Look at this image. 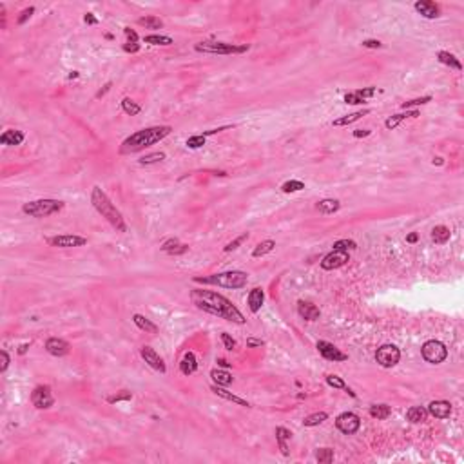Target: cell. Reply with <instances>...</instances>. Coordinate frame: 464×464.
<instances>
[{
	"mask_svg": "<svg viewBox=\"0 0 464 464\" xmlns=\"http://www.w3.org/2000/svg\"><path fill=\"white\" fill-rule=\"evenodd\" d=\"M191 301L196 305V308L200 310L207 312L210 316H216V318H222L225 321H230V323L236 324H245V316H243L240 308L229 301V299L222 296L218 292H212V290H203V288H194L191 290Z\"/></svg>",
	"mask_w": 464,
	"mask_h": 464,
	"instance_id": "1",
	"label": "cell"
},
{
	"mask_svg": "<svg viewBox=\"0 0 464 464\" xmlns=\"http://www.w3.org/2000/svg\"><path fill=\"white\" fill-rule=\"evenodd\" d=\"M171 133H172L171 125H156V127L141 129V131L131 134V136H127L125 140L121 141L120 154L138 153V151H141V149H147V147H151V145H154V143L161 141Z\"/></svg>",
	"mask_w": 464,
	"mask_h": 464,
	"instance_id": "2",
	"label": "cell"
},
{
	"mask_svg": "<svg viewBox=\"0 0 464 464\" xmlns=\"http://www.w3.org/2000/svg\"><path fill=\"white\" fill-rule=\"evenodd\" d=\"M91 203L95 207L102 218H105L113 227H115L118 232H125L127 230V225H125V220L121 216V212L116 209L113 202L109 200V196L105 192L100 189V187H93V192H91Z\"/></svg>",
	"mask_w": 464,
	"mask_h": 464,
	"instance_id": "3",
	"label": "cell"
},
{
	"mask_svg": "<svg viewBox=\"0 0 464 464\" xmlns=\"http://www.w3.org/2000/svg\"><path fill=\"white\" fill-rule=\"evenodd\" d=\"M248 281V274L242 272V270H229V272H220V274H210L205 278H194V283H203V285H216L223 286V288H243Z\"/></svg>",
	"mask_w": 464,
	"mask_h": 464,
	"instance_id": "4",
	"label": "cell"
},
{
	"mask_svg": "<svg viewBox=\"0 0 464 464\" xmlns=\"http://www.w3.org/2000/svg\"><path fill=\"white\" fill-rule=\"evenodd\" d=\"M64 207L65 203L60 202V200H47V198H44V200H35V202L24 203L22 212L31 218H47V216H51V214L60 212Z\"/></svg>",
	"mask_w": 464,
	"mask_h": 464,
	"instance_id": "5",
	"label": "cell"
},
{
	"mask_svg": "<svg viewBox=\"0 0 464 464\" xmlns=\"http://www.w3.org/2000/svg\"><path fill=\"white\" fill-rule=\"evenodd\" d=\"M198 53H210V55H238L250 49V45H234L225 42H200L194 45Z\"/></svg>",
	"mask_w": 464,
	"mask_h": 464,
	"instance_id": "6",
	"label": "cell"
},
{
	"mask_svg": "<svg viewBox=\"0 0 464 464\" xmlns=\"http://www.w3.org/2000/svg\"><path fill=\"white\" fill-rule=\"evenodd\" d=\"M421 354H423V359L430 364H441L448 357V348L444 346V343H441L437 339H430L423 344L421 348Z\"/></svg>",
	"mask_w": 464,
	"mask_h": 464,
	"instance_id": "7",
	"label": "cell"
},
{
	"mask_svg": "<svg viewBox=\"0 0 464 464\" xmlns=\"http://www.w3.org/2000/svg\"><path fill=\"white\" fill-rule=\"evenodd\" d=\"M401 359V350L395 344H383L381 348L375 352V361L381 364L383 368H392Z\"/></svg>",
	"mask_w": 464,
	"mask_h": 464,
	"instance_id": "8",
	"label": "cell"
},
{
	"mask_svg": "<svg viewBox=\"0 0 464 464\" xmlns=\"http://www.w3.org/2000/svg\"><path fill=\"white\" fill-rule=\"evenodd\" d=\"M31 403L39 410H47L55 404V397H53L51 386L49 384H39V386L33 390L31 394Z\"/></svg>",
	"mask_w": 464,
	"mask_h": 464,
	"instance_id": "9",
	"label": "cell"
},
{
	"mask_svg": "<svg viewBox=\"0 0 464 464\" xmlns=\"http://www.w3.org/2000/svg\"><path fill=\"white\" fill-rule=\"evenodd\" d=\"M45 242L49 243L51 247H57V248H71V247H83V245L87 243V238L77 236V234H62V236L47 238Z\"/></svg>",
	"mask_w": 464,
	"mask_h": 464,
	"instance_id": "10",
	"label": "cell"
},
{
	"mask_svg": "<svg viewBox=\"0 0 464 464\" xmlns=\"http://www.w3.org/2000/svg\"><path fill=\"white\" fill-rule=\"evenodd\" d=\"M336 426H337L339 432L346 433V435H352V433H356L357 430L361 428V419L357 417L356 413L344 412V413H341V415H337Z\"/></svg>",
	"mask_w": 464,
	"mask_h": 464,
	"instance_id": "11",
	"label": "cell"
},
{
	"mask_svg": "<svg viewBox=\"0 0 464 464\" xmlns=\"http://www.w3.org/2000/svg\"><path fill=\"white\" fill-rule=\"evenodd\" d=\"M348 261H350L348 252L336 250V248H334L332 252H328V254L321 260V268H323V270H336V268H341L343 265H346Z\"/></svg>",
	"mask_w": 464,
	"mask_h": 464,
	"instance_id": "12",
	"label": "cell"
},
{
	"mask_svg": "<svg viewBox=\"0 0 464 464\" xmlns=\"http://www.w3.org/2000/svg\"><path fill=\"white\" fill-rule=\"evenodd\" d=\"M316 348H318L319 354H321L324 359H328V361L337 363V361H346V359H348L346 354H343L337 346H334V344L328 343V341H318Z\"/></svg>",
	"mask_w": 464,
	"mask_h": 464,
	"instance_id": "13",
	"label": "cell"
},
{
	"mask_svg": "<svg viewBox=\"0 0 464 464\" xmlns=\"http://www.w3.org/2000/svg\"><path fill=\"white\" fill-rule=\"evenodd\" d=\"M140 356H141V359L151 366V368L158 370L160 374H165L167 372V366H165V363H163V359H161V357H160L151 346H141Z\"/></svg>",
	"mask_w": 464,
	"mask_h": 464,
	"instance_id": "14",
	"label": "cell"
},
{
	"mask_svg": "<svg viewBox=\"0 0 464 464\" xmlns=\"http://www.w3.org/2000/svg\"><path fill=\"white\" fill-rule=\"evenodd\" d=\"M45 350H47V354H51L55 357H64L69 354L71 344L65 339H60V337H49L45 341Z\"/></svg>",
	"mask_w": 464,
	"mask_h": 464,
	"instance_id": "15",
	"label": "cell"
},
{
	"mask_svg": "<svg viewBox=\"0 0 464 464\" xmlns=\"http://www.w3.org/2000/svg\"><path fill=\"white\" fill-rule=\"evenodd\" d=\"M426 410H428V415H432L435 419H446L451 413V404L448 401H432Z\"/></svg>",
	"mask_w": 464,
	"mask_h": 464,
	"instance_id": "16",
	"label": "cell"
},
{
	"mask_svg": "<svg viewBox=\"0 0 464 464\" xmlns=\"http://www.w3.org/2000/svg\"><path fill=\"white\" fill-rule=\"evenodd\" d=\"M413 7H415L417 13H421L424 19H430V20L437 19L439 13H441L439 6L435 2H432V0H417V2L413 4Z\"/></svg>",
	"mask_w": 464,
	"mask_h": 464,
	"instance_id": "17",
	"label": "cell"
},
{
	"mask_svg": "<svg viewBox=\"0 0 464 464\" xmlns=\"http://www.w3.org/2000/svg\"><path fill=\"white\" fill-rule=\"evenodd\" d=\"M298 314L301 316L303 319H306V321H316V319H319V308L314 303H310V301H298Z\"/></svg>",
	"mask_w": 464,
	"mask_h": 464,
	"instance_id": "18",
	"label": "cell"
},
{
	"mask_svg": "<svg viewBox=\"0 0 464 464\" xmlns=\"http://www.w3.org/2000/svg\"><path fill=\"white\" fill-rule=\"evenodd\" d=\"M24 133L22 131H17V129H7V131H4L2 133V136H0V143L2 145H9V147H17L20 145L22 141H24Z\"/></svg>",
	"mask_w": 464,
	"mask_h": 464,
	"instance_id": "19",
	"label": "cell"
},
{
	"mask_svg": "<svg viewBox=\"0 0 464 464\" xmlns=\"http://www.w3.org/2000/svg\"><path fill=\"white\" fill-rule=\"evenodd\" d=\"M263 301H265V292H263V288H260V286H256V288H252L250 292H248V298H247V303H248V308H250V312H260L261 306H263Z\"/></svg>",
	"mask_w": 464,
	"mask_h": 464,
	"instance_id": "20",
	"label": "cell"
},
{
	"mask_svg": "<svg viewBox=\"0 0 464 464\" xmlns=\"http://www.w3.org/2000/svg\"><path fill=\"white\" fill-rule=\"evenodd\" d=\"M198 370V359L192 352H185L180 361V372L183 375H192Z\"/></svg>",
	"mask_w": 464,
	"mask_h": 464,
	"instance_id": "21",
	"label": "cell"
},
{
	"mask_svg": "<svg viewBox=\"0 0 464 464\" xmlns=\"http://www.w3.org/2000/svg\"><path fill=\"white\" fill-rule=\"evenodd\" d=\"M210 390H212V392H214L218 397H222V399H225V401H230V403H234V404H240V406H245V408L250 406V403H248V401L242 399V397H238V395H234V394H230L229 390H225V388L218 386V384H214V386L210 388Z\"/></svg>",
	"mask_w": 464,
	"mask_h": 464,
	"instance_id": "22",
	"label": "cell"
},
{
	"mask_svg": "<svg viewBox=\"0 0 464 464\" xmlns=\"http://www.w3.org/2000/svg\"><path fill=\"white\" fill-rule=\"evenodd\" d=\"M161 250L167 252L169 256H182L189 250V245H183V243H180L176 238H171V240H167V242L161 245Z\"/></svg>",
	"mask_w": 464,
	"mask_h": 464,
	"instance_id": "23",
	"label": "cell"
},
{
	"mask_svg": "<svg viewBox=\"0 0 464 464\" xmlns=\"http://www.w3.org/2000/svg\"><path fill=\"white\" fill-rule=\"evenodd\" d=\"M419 116V111L417 109H413V111H406V113H397V115H392L390 118H386V121H384V127L386 129H395L397 125H399L401 121H404L406 118H417Z\"/></svg>",
	"mask_w": 464,
	"mask_h": 464,
	"instance_id": "24",
	"label": "cell"
},
{
	"mask_svg": "<svg viewBox=\"0 0 464 464\" xmlns=\"http://www.w3.org/2000/svg\"><path fill=\"white\" fill-rule=\"evenodd\" d=\"M316 209H318L321 214H334V212H337V210L341 209V203H339V200H334V198H324V200L318 202Z\"/></svg>",
	"mask_w": 464,
	"mask_h": 464,
	"instance_id": "25",
	"label": "cell"
},
{
	"mask_svg": "<svg viewBox=\"0 0 464 464\" xmlns=\"http://www.w3.org/2000/svg\"><path fill=\"white\" fill-rule=\"evenodd\" d=\"M292 437V433H290V430H286L285 426H278L276 428V441H278V446H280V450L283 455H288L290 451H288V444H286V441Z\"/></svg>",
	"mask_w": 464,
	"mask_h": 464,
	"instance_id": "26",
	"label": "cell"
},
{
	"mask_svg": "<svg viewBox=\"0 0 464 464\" xmlns=\"http://www.w3.org/2000/svg\"><path fill=\"white\" fill-rule=\"evenodd\" d=\"M370 113V109H363V111H356V113H352V115H346L343 116V118H337V120H334V127H344V125H350V123H354V121L361 120L363 116H366Z\"/></svg>",
	"mask_w": 464,
	"mask_h": 464,
	"instance_id": "27",
	"label": "cell"
},
{
	"mask_svg": "<svg viewBox=\"0 0 464 464\" xmlns=\"http://www.w3.org/2000/svg\"><path fill=\"white\" fill-rule=\"evenodd\" d=\"M428 419V410L424 406H412L406 412V421H410L412 424H419Z\"/></svg>",
	"mask_w": 464,
	"mask_h": 464,
	"instance_id": "28",
	"label": "cell"
},
{
	"mask_svg": "<svg viewBox=\"0 0 464 464\" xmlns=\"http://www.w3.org/2000/svg\"><path fill=\"white\" fill-rule=\"evenodd\" d=\"M133 321L140 330L147 332V334H156V332H158V326H156L153 321H149L145 316H141V314H134Z\"/></svg>",
	"mask_w": 464,
	"mask_h": 464,
	"instance_id": "29",
	"label": "cell"
},
{
	"mask_svg": "<svg viewBox=\"0 0 464 464\" xmlns=\"http://www.w3.org/2000/svg\"><path fill=\"white\" fill-rule=\"evenodd\" d=\"M210 377H212L214 384H218V386H229V384H232V381H234V377H232L229 372L218 370V368H214L210 372Z\"/></svg>",
	"mask_w": 464,
	"mask_h": 464,
	"instance_id": "30",
	"label": "cell"
},
{
	"mask_svg": "<svg viewBox=\"0 0 464 464\" xmlns=\"http://www.w3.org/2000/svg\"><path fill=\"white\" fill-rule=\"evenodd\" d=\"M437 60L441 62V64L450 65V67H453V69H457V71L463 69V64L459 62V58L455 57V55L448 53V51H439L437 53Z\"/></svg>",
	"mask_w": 464,
	"mask_h": 464,
	"instance_id": "31",
	"label": "cell"
},
{
	"mask_svg": "<svg viewBox=\"0 0 464 464\" xmlns=\"http://www.w3.org/2000/svg\"><path fill=\"white\" fill-rule=\"evenodd\" d=\"M450 236H451L450 229L444 227V225H437V227H433L432 230V240L437 243V245H444V243L450 240Z\"/></svg>",
	"mask_w": 464,
	"mask_h": 464,
	"instance_id": "32",
	"label": "cell"
},
{
	"mask_svg": "<svg viewBox=\"0 0 464 464\" xmlns=\"http://www.w3.org/2000/svg\"><path fill=\"white\" fill-rule=\"evenodd\" d=\"M274 248H276V242L274 240H265L256 245V248L252 250V258H261V256L270 254Z\"/></svg>",
	"mask_w": 464,
	"mask_h": 464,
	"instance_id": "33",
	"label": "cell"
},
{
	"mask_svg": "<svg viewBox=\"0 0 464 464\" xmlns=\"http://www.w3.org/2000/svg\"><path fill=\"white\" fill-rule=\"evenodd\" d=\"M368 412H370V415H372L374 419L383 421V419H388V417H390L392 408L388 406V404H372Z\"/></svg>",
	"mask_w": 464,
	"mask_h": 464,
	"instance_id": "34",
	"label": "cell"
},
{
	"mask_svg": "<svg viewBox=\"0 0 464 464\" xmlns=\"http://www.w3.org/2000/svg\"><path fill=\"white\" fill-rule=\"evenodd\" d=\"M326 384H328V386H332V388H339V390H344L346 394H350L352 397H356V394H354V392L350 390L348 384H346V383H344L343 379L339 377V375H326Z\"/></svg>",
	"mask_w": 464,
	"mask_h": 464,
	"instance_id": "35",
	"label": "cell"
},
{
	"mask_svg": "<svg viewBox=\"0 0 464 464\" xmlns=\"http://www.w3.org/2000/svg\"><path fill=\"white\" fill-rule=\"evenodd\" d=\"M326 419H328V413L326 412H316V413H312V415H308V417L303 419V426L314 428V426H319L321 423H324Z\"/></svg>",
	"mask_w": 464,
	"mask_h": 464,
	"instance_id": "36",
	"label": "cell"
},
{
	"mask_svg": "<svg viewBox=\"0 0 464 464\" xmlns=\"http://www.w3.org/2000/svg\"><path fill=\"white\" fill-rule=\"evenodd\" d=\"M121 109H123V113L129 116H136L141 111V107L134 102L133 98H123V100H121Z\"/></svg>",
	"mask_w": 464,
	"mask_h": 464,
	"instance_id": "37",
	"label": "cell"
},
{
	"mask_svg": "<svg viewBox=\"0 0 464 464\" xmlns=\"http://www.w3.org/2000/svg\"><path fill=\"white\" fill-rule=\"evenodd\" d=\"M143 42H145V44H153V45H172L174 44L171 37H165V35H149V37L143 39Z\"/></svg>",
	"mask_w": 464,
	"mask_h": 464,
	"instance_id": "38",
	"label": "cell"
},
{
	"mask_svg": "<svg viewBox=\"0 0 464 464\" xmlns=\"http://www.w3.org/2000/svg\"><path fill=\"white\" fill-rule=\"evenodd\" d=\"M138 24L147 27V29H161V27H163V22H161L158 17H141V19L138 20Z\"/></svg>",
	"mask_w": 464,
	"mask_h": 464,
	"instance_id": "39",
	"label": "cell"
},
{
	"mask_svg": "<svg viewBox=\"0 0 464 464\" xmlns=\"http://www.w3.org/2000/svg\"><path fill=\"white\" fill-rule=\"evenodd\" d=\"M305 189V183L303 182H299V180H288V182H285V183L281 185V191L285 192V194H290V192H299Z\"/></svg>",
	"mask_w": 464,
	"mask_h": 464,
	"instance_id": "40",
	"label": "cell"
},
{
	"mask_svg": "<svg viewBox=\"0 0 464 464\" xmlns=\"http://www.w3.org/2000/svg\"><path fill=\"white\" fill-rule=\"evenodd\" d=\"M161 160H165V153L158 151V153H151V154L141 156L138 163H140V165H153V163H158V161H161Z\"/></svg>",
	"mask_w": 464,
	"mask_h": 464,
	"instance_id": "41",
	"label": "cell"
},
{
	"mask_svg": "<svg viewBox=\"0 0 464 464\" xmlns=\"http://www.w3.org/2000/svg\"><path fill=\"white\" fill-rule=\"evenodd\" d=\"M316 461L319 464H330L334 461V450L332 448H321L316 451Z\"/></svg>",
	"mask_w": 464,
	"mask_h": 464,
	"instance_id": "42",
	"label": "cell"
},
{
	"mask_svg": "<svg viewBox=\"0 0 464 464\" xmlns=\"http://www.w3.org/2000/svg\"><path fill=\"white\" fill-rule=\"evenodd\" d=\"M205 143H207V136H203V134H194V136L187 138V141H185V145L189 147V149H200V147H203Z\"/></svg>",
	"mask_w": 464,
	"mask_h": 464,
	"instance_id": "43",
	"label": "cell"
},
{
	"mask_svg": "<svg viewBox=\"0 0 464 464\" xmlns=\"http://www.w3.org/2000/svg\"><path fill=\"white\" fill-rule=\"evenodd\" d=\"M432 102V96H421V98H413L408 102L401 103V109H410V107H417V105H424V103Z\"/></svg>",
	"mask_w": 464,
	"mask_h": 464,
	"instance_id": "44",
	"label": "cell"
},
{
	"mask_svg": "<svg viewBox=\"0 0 464 464\" xmlns=\"http://www.w3.org/2000/svg\"><path fill=\"white\" fill-rule=\"evenodd\" d=\"M334 248H336V250H344V252H348V250L357 248V243L352 242V240H337V242L334 243Z\"/></svg>",
	"mask_w": 464,
	"mask_h": 464,
	"instance_id": "45",
	"label": "cell"
},
{
	"mask_svg": "<svg viewBox=\"0 0 464 464\" xmlns=\"http://www.w3.org/2000/svg\"><path fill=\"white\" fill-rule=\"evenodd\" d=\"M247 240H248V232H243L242 236H238V238H236L234 242H230L227 247L223 248V250H225V252H232V250H236V248L240 247L243 242H247Z\"/></svg>",
	"mask_w": 464,
	"mask_h": 464,
	"instance_id": "46",
	"label": "cell"
},
{
	"mask_svg": "<svg viewBox=\"0 0 464 464\" xmlns=\"http://www.w3.org/2000/svg\"><path fill=\"white\" fill-rule=\"evenodd\" d=\"M133 399V394L129 392V390H121L120 394H116V395H111V397H107V403H120V401H131Z\"/></svg>",
	"mask_w": 464,
	"mask_h": 464,
	"instance_id": "47",
	"label": "cell"
},
{
	"mask_svg": "<svg viewBox=\"0 0 464 464\" xmlns=\"http://www.w3.org/2000/svg\"><path fill=\"white\" fill-rule=\"evenodd\" d=\"M33 13H35V7H33V6H31V7H26V9H24V11L20 13L19 19H17V24H19V26H24L27 20H29V19L33 17Z\"/></svg>",
	"mask_w": 464,
	"mask_h": 464,
	"instance_id": "48",
	"label": "cell"
},
{
	"mask_svg": "<svg viewBox=\"0 0 464 464\" xmlns=\"http://www.w3.org/2000/svg\"><path fill=\"white\" fill-rule=\"evenodd\" d=\"M343 100H344V103H352V105H359V103L364 102L361 96L356 95V91H354V93H346Z\"/></svg>",
	"mask_w": 464,
	"mask_h": 464,
	"instance_id": "49",
	"label": "cell"
},
{
	"mask_svg": "<svg viewBox=\"0 0 464 464\" xmlns=\"http://www.w3.org/2000/svg\"><path fill=\"white\" fill-rule=\"evenodd\" d=\"M222 341H223V344H225V348H227V350H234L236 348V341L229 336V334H227V332H223V334H222Z\"/></svg>",
	"mask_w": 464,
	"mask_h": 464,
	"instance_id": "50",
	"label": "cell"
},
{
	"mask_svg": "<svg viewBox=\"0 0 464 464\" xmlns=\"http://www.w3.org/2000/svg\"><path fill=\"white\" fill-rule=\"evenodd\" d=\"M357 96H361L363 100H366V98H370V96L375 95V87H366V89H357L356 91Z\"/></svg>",
	"mask_w": 464,
	"mask_h": 464,
	"instance_id": "51",
	"label": "cell"
},
{
	"mask_svg": "<svg viewBox=\"0 0 464 464\" xmlns=\"http://www.w3.org/2000/svg\"><path fill=\"white\" fill-rule=\"evenodd\" d=\"M363 47H366V49H381L383 44L379 42V40H363Z\"/></svg>",
	"mask_w": 464,
	"mask_h": 464,
	"instance_id": "52",
	"label": "cell"
},
{
	"mask_svg": "<svg viewBox=\"0 0 464 464\" xmlns=\"http://www.w3.org/2000/svg\"><path fill=\"white\" fill-rule=\"evenodd\" d=\"M123 51L125 53H138L140 51V44L138 42H127L123 45Z\"/></svg>",
	"mask_w": 464,
	"mask_h": 464,
	"instance_id": "53",
	"label": "cell"
},
{
	"mask_svg": "<svg viewBox=\"0 0 464 464\" xmlns=\"http://www.w3.org/2000/svg\"><path fill=\"white\" fill-rule=\"evenodd\" d=\"M0 357H2V364H0V372H6L7 366H9V356H7L6 350L0 352Z\"/></svg>",
	"mask_w": 464,
	"mask_h": 464,
	"instance_id": "54",
	"label": "cell"
},
{
	"mask_svg": "<svg viewBox=\"0 0 464 464\" xmlns=\"http://www.w3.org/2000/svg\"><path fill=\"white\" fill-rule=\"evenodd\" d=\"M123 33H125L129 42H138V35H136V31H133L131 27H123Z\"/></svg>",
	"mask_w": 464,
	"mask_h": 464,
	"instance_id": "55",
	"label": "cell"
},
{
	"mask_svg": "<svg viewBox=\"0 0 464 464\" xmlns=\"http://www.w3.org/2000/svg\"><path fill=\"white\" fill-rule=\"evenodd\" d=\"M263 341L261 339H254V337H248L247 339V346L248 348H260V346H263Z\"/></svg>",
	"mask_w": 464,
	"mask_h": 464,
	"instance_id": "56",
	"label": "cell"
},
{
	"mask_svg": "<svg viewBox=\"0 0 464 464\" xmlns=\"http://www.w3.org/2000/svg\"><path fill=\"white\" fill-rule=\"evenodd\" d=\"M83 22H85V24H89V26H96V24H98V19H96L93 13H85V17H83Z\"/></svg>",
	"mask_w": 464,
	"mask_h": 464,
	"instance_id": "57",
	"label": "cell"
},
{
	"mask_svg": "<svg viewBox=\"0 0 464 464\" xmlns=\"http://www.w3.org/2000/svg\"><path fill=\"white\" fill-rule=\"evenodd\" d=\"M111 85H113V83H111V82H107V83H105V85H103V89H100V91H98V93H96V95H95V98H96V100H100V98H102V96H105V95H107V93H109V89H111Z\"/></svg>",
	"mask_w": 464,
	"mask_h": 464,
	"instance_id": "58",
	"label": "cell"
},
{
	"mask_svg": "<svg viewBox=\"0 0 464 464\" xmlns=\"http://www.w3.org/2000/svg\"><path fill=\"white\" fill-rule=\"evenodd\" d=\"M370 129H357V131H354V138H364V136H370Z\"/></svg>",
	"mask_w": 464,
	"mask_h": 464,
	"instance_id": "59",
	"label": "cell"
},
{
	"mask_svg": "<svg viewBox=\"0 0 464 464\" xmlns=\"http://www.w3.org/2000/svg\"><path fill=\"white\" fill-rule=\"evenodd\" d=\"M417 240H419V236L415 234V232H412V234H410V236L406 238V242H408V243H415Z\"/></svg>",
	"mask_w": 464,
	"mask_h": 464,
	"instance_id": "60",
	"label": "cell"
},
{
	"mask_svg": "<svg viewBox=\"0 0 464 464\" xmlns=\"http://www.w3.org/2000/svg\"><path fill=\"white\" fill-rule=\"evenodd\" d=\"M444 163V160L441 158V156H437V158H433V165H443Z\"/></svg>",
	"mask_w": 464,
	"mask_h": 464,
	"instance_id": "61",
	"label": "cell"
},
{
	"mask_svg": "<svg viewBox=\"0 0 464 464\" xmlns=\"http://www.w3.org/2000/svg\"><path fill=\"white\" fill-rule=\"evenodd\" d=\"M218 364H220V366H225V368H227V366H230V363H227L225 359H218Z\"/></svg>",
	"mask_w": 464,
	"mask_h": 464,
	"instance_id": "62",
	"label": "cell"
},
{
	"mask_svg": "<svg viewBox=\"0 0 464 464\" xmlns=\"http://www.w3.org/2000/svg\"><path fill=\"white\" fill-rule=\"evenodd\" d=\"M27 346H29V343H26V344H22V346H20V350H19V354H26V350H27Z\"/></svg>",
	"mask_w": 464,
	"mask_h": 464,
	"instance_id": "63",
	"label": "cell"
}]
</instances>
